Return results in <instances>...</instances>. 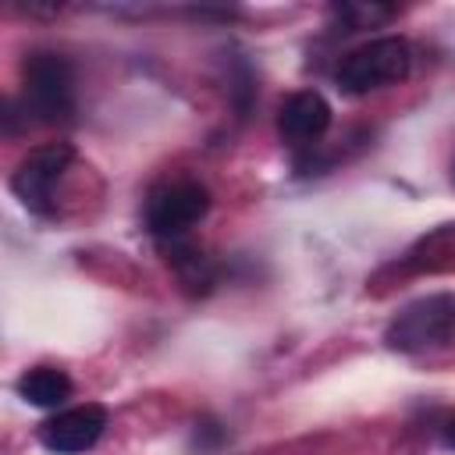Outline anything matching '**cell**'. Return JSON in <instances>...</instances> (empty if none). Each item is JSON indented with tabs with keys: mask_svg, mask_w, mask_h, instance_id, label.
I'll list each match as a JSON object with an SVG mask.
<instances>
[{
	"mask_svg": "<svg viewBox=\"0 0 455 455\" xmlns=\"http://www.w3.org/2000/svg\"><path fill=\"white\" fill-rule=\"evenodd\" d=\"M21 114L25 121L53 124L75 114V71L71 60L50 50H36L21 64Z\"/></svg>",
	"mask_w": 455,
	"mask_h": 455,
	"instance_id": "obj_1",
	"label": "cell"
},
{
	"mask_svg": "<svg viewBox=\"0 0 455 455\" xmlns=\"http://www.w3.org/2000/svg\"><path fill=\"white\" fill-rule=\"evenodd\" d=\"M412 68V50L402 36H380L341 57L334 78L348 96H366L384 85H398Z\"/></svg>",
	"mask_w": 455,
	"mask_h": 455,
	"instance_id": "obj_2",
	"label": "cell"
},
{
	"mask_svg": "<svg viewBox=\"0 0 455 455\" xmlns=\"http://www.w3.org/2000/svg\"><path fill=\"white\" fill-rule=\"evenodd\" d=\"M455 331V299L451 295H427L409 302L384 331L387 348L395 352H427L451 338Z\"/></svg>",
	"mask_w": 455,
	"mask_h": 455,
	"instance_id": "obj_3",
	"label": "cell"
},
{
	"mask_svg": "<svg viewBox=\"0 0 455 455\" xmlns=\"http://www.w3.org/2000/svg\"><path fill=\"white\" fill-rule=\"evenodd\" d=\"M210 210V192L199 181H167L156 185L146 199V228L149 235L164 245V242H178L185 238Z\"/></svg>",
	"mask_w": 455,
	"mask_h": 455,
	"instance_id": "obj_4",
	"label": "cell"
},
{
	"mask_svg": "<svg viewBox=\"0 0 455 455\" xmlns=\"http://www.w3.org/2000/svg\"><path fill=\"white\" fill-rule=\"evenodd\" d=\"M71 160H75L71 142H43V146L28 149V156H21V164L11 174V192L32 213H53L57 185H60L64 171L71 167Z\"/></svg>",
	"mask_w": 455,
	"mask_h": 455,
	"instance_id": "obj_5",
	"label": "cell"
},
{
	"mask_svg": "<svg viewBox=\"0 0 455 455\" xmlns=\"http://www.w3.org/2000/svg\"><path fill=\"white\" fill-rule=\"evenodd\" d=\"M103 430H107V409L100 402H82L39 423V444L53 455H78L92 448Z\"/></svg>",
	"mask_w": 455,
	"mask_h": 455,
	"instance_id": "obj_6",
	"label": "cell"
},
{
	"mask_svg": "<svg viewBox=\"0 0 455 455\" xmlns=\"http://www.w3.org/2000/svg\"><path fill=\"white\" fill-rule=\"evenodd\" d=\"M331 128V103L316 89L291 92L277 110V132L291 146H309Z\"/></svg>",
	"mask_w": 455,
	"mask_h": 455,
	"instance_id": "obj_7",
	"label": "cell"
},
{
	"mask_svg": "<svg viewBox=\"0 0 455 455\" xmlns=\"http://www.w3.org/2000/svg\"><path fill=\"white\" fill-rule=\"evenodd\" d=\"M18 395L36 409H60L71 398V377L57 366H32L18 380Z\"/></svg>",
	"mask_w": 455,
	"mask_h": 455,
	"instance_id": "obj_8",
	"label": "cell"
},
{
	"mask_svg": "<svg viewBox=\"0 0 455 455\" xmlns=\"http://www.w3.org/2000/svg\"><path fill=\"white\" fill-rule=\"evenodd\" d=\"M164 249H167V263L174 267L185 291L203 295L213 288V263L203 256L199 245H192L188 238H178V242H164Z\"/></svg>",
	"mask_w": 455,
	"mask_h": 455,
	"instance_id": "obj_9",
	"label": "cell"
},
{
	"mask_svg": "<svg viewBox=\"0 0 455 455\" xmlns=\"http://www.w3.org/2000/svg\"><path fill=\"white\" fill-rule=\"evenodd\" d=\"M334 18L341 21L345 32H359V28H373V25L391 21L395 7H387V4H338Z\"/></svg>",
	"mask_w": 455,
	"mask_h": 455,
	"instance_id": "obj_10",
	"label": "cell"
},
{
	"mask_svg": "<svg viewBox=\"0 0 455 455\" xmlns=\"http://www.w3.org/2000/svg\"><path fill=\"white\" fill-rule=\"evenodd\" d=\"M444 441H448V444L455 448V416H451V419L444 423Z\"/></svg>",
	"mask_w": 455,
	"mask_h": 455,
	"instance_id": "obj_11",
	"label": "cell"
},
{
	"mask_svg": "<svg viewBox=\"0 0 455 455\" xmlns=\"http://www.w3.org/2000/svg\"><path fill=\"white\" fill-rule=\"evenodd\" d=\"M451 181H455V160H451Z\"/></svg>",
	"mask_w": 455,
	"mask_h": 455,
	"instance_id": "obj_12",
	"label": "cell"
}]
</instances>
